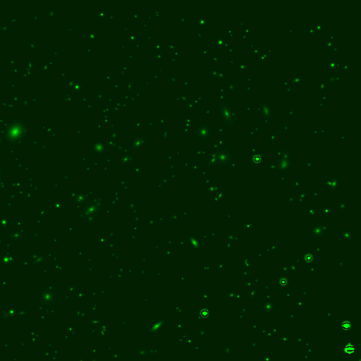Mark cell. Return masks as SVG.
Masks as SVG:
<instances>
[{
  "mask_svg": "<svg viewBox=\"0 0 361 361\" xmlns=\"http://www.w3.org/2000/svg\"><path fill=\"white\" fill-rule=\"evenodd\" d=\"M24 131V124L21 121H14L7 128L6 138L10 142H17L22 138Z\"/></svg>",
  "mask_w": 361,
  "mask_h": 361,
  "instance_id": "6da1fadb",
  "label": "cell"
},
{
  "mask_svg": "<svg viewBox=\"0 0 361 361\" xmlns=\"http://www.w3.org/2000/svg\"><path fill=\"white\" fill-rule=\"evenodd\" d=\"M342 328L345 330H348V329H350L351 327V324L349 322H343L341 324Z\"/></svg>",
  "mask_w": 361,
  "mask_h": 361,
  "instance_id": "3957f363",
  "label": "cell"
},
{
  "mask_svg": "<svg viewBox=\"0 0 361 361\" xmlns=\"http://www.w3.org/2000/svg\"><path fill=\"white\" fill-rule=\"evenodd\" d=\"M344 351L346 354H351L355 351V348L354 346H352V345H347V346H345Z\"/></svg>",
  "mask_w": 361,
  "mask_h": 361,
  "instance_id": "7a4b0ae2",
  "label": "cell"
}]
</instances>
